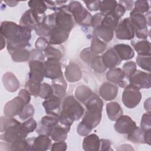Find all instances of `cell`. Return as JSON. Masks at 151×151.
<instances>
[{"mask_svg": "<svg viewBox=\"0 0 151 151\" xmlns=\"http://www.w3.org/2000/svg\"><path fill=\"white\" fill-rule=\"evenodd\" d=\"M31 31L27 27L8 21L2 22L0 27L1 35L6 40L8 52L18 48H25L29 45Z\"/></svg>", "mask_w": 151, "mask_h": 151, "instance_id": "cell-1", "label": "cell"}, {"mask_svg": "<svg viewBox=\"0 0 151 151\" xmlns=\"http://www.w3.org/2000/svg\"><path fill=\"white\" fill-rule=\"evenodd\" d=\"M84 113V109L79 101L73 96L64 98L59 114V122L64 126L70 129L74 121L79 120Z\"/></svg>", "mask_w": 151, "mask_h": 151, "instance_id": "cell-2", "label": "cell"}, {"mask_svg": "<svg viewBox=\"0 0 151 151\" xmlns=\"http://www.w3.org/2000/svg\"><path fill=\"white\" fill-rule=\"evenodd\" d=\"M45 21L51 28L70 32L74 27L73 17L68 10L67 5L57 7L55 12L45 17Z\"/></svg>", "mask_w": 151, "mask_h": 151, "instance_id": "cell-3", "label": "cell"}, {"mask_svg": "<svg viewBox=\"0 0 151 151\" xmlns=\"http://www.w3.org/2000/svg\"><path fill=\"white\" fill-rule=\"evenodd\" d=\"M31 100V94L25 88L21 89L17 97L8 101L4 106V113L5 116L13 117L19 115L24 107Z\"/></svg>", "mask_w": 151, "mask_h": 151, "instance_id": "cell-4", "label": "cell"}, {"mask_svg": "<svg viewBox=\"0 0 151 151\" xmlns=\"http://www.w3.org/2000/svg\"><path fill=\"white\" fill-rule=\"evenodd\" d=\"M101 119V111H93L86 110L84 115L78 124L77 132L81 136H86L91 130L97 126Z\"/></svg>", "mask_w": 151, "mask_h": 151, "instance_id": "cell-5", "label": "cell"}, {"mask_svg": "<svg viewBox=\"0 0 151 151\" xmlns=\"http://www.w3.org/2000/svg\"><path fill=\"white\" fill-rule=\"evenodd\" d=\"M68 10L75 21L82 26H90L92 15L78 1H71L67 5Z\"/></svg>", "mask_w": 151, "mask_h": 151, "instance_id": "cell-6", "label": "cell"}, {"mask_svg": "<svg viewBox=\"0 0 151 151\" xmlns=\"http://www.w3.org/2000/svg\"><path fill=\"white\" fill-rule=\"evenodd\" d=\"M129 18L137 38L146 40L149 32L147 29L148 23L146 15L133 9L130 12Z\"/></svg>", "mask_w": 151, "mask_h": 151, "instance_id": "cell-7", "label": "cell"}, {"mask_svg": "<svg viewBox=\"0 0 151 151\" xmlns=\"http://www.w3.org/2000/svg\"><path fill=\"white\" fill-rule=\"evenodd\" d=\"M27 135L28 133L24 129L22 123L18 122L6 128L1 134L0 139L11 145L17 140L26 139Z\"/></svg>", "mask_w": 151, "mask_h": 151, "instance_id": "cell-8", "label": "cell"}, {"mask_svg": "<svg viewBox=\"0 0 151 151\" xmlns=\"http://www.w3.org/2000/svg\"><path fill=\"white\" fill-rule=\"evenodd\" d=\"M142 97L140 90L129 84L124 88L122 96V100L126 107L133 109L139 104Z\"/></svg>", "mask_w": 151, "mask_h": 151, "instance_id": "cell-9", "label": "cell"}, {"mask_svg": "<svg viewBox=\"0 0 151 151\" xmlns=\"http://www.w3.org/2000/svg\"><path fill=\"white\" fill-rule=\"evenodd\" d=\"M129 84L140 90L151 87V75L149 73L137 70L128 77Z\"/></svg>", "mask_w": 151, "mask_h": 151, "instance_id": "cell-10", "label": "cell"}, {"mask_svg": "<svg viewBox=\"0 0 151 151\" xmlns=\"http://www.w3.org/2000/svg\"><path fill=\"white\" fill-rule=\"evenodd\" d=\"M116 35L119 40H130L134 37V30L130 18H125L118 24L116 29Z\"/></svg>", "mask_w": 151, "mask_h": 151, "instance_id": "cell-11", "label": "cell"}, {"mask_svg": "<svg viewBox=\"0 0 151 151\" xmlns=\"http://www.w3.org/2000/svg\"><path fill=\"white\" fill-rule=\"evenodd\" d=\"M44 64L45 77L46 78L52 80L63 76L61 65L59 60L53 58H48L44 62Z\"/></svg>", "mask_w": 151, "mask_h": 151, "instance_id": "cell-12", "label": "cell"}, {"mask_svg": "<svg viewBox=\"0 0 151 151\" xmlns=\"http://www.w3.org/2000/svg\"><path fill=\"white\" fill-rule=\"evenodd\" d=\"M45 17V15L40 16L33 10L29 9L27 10L22 15L19 21V25L33 30L35 29L36 26L39 23L41 22L44 20Z\"/></svg>", "mask_w": 151, "mask_h": 151, "instance_id": "cell-13", "label": "cell"}, {"mask_svg": "<svg viewBox=\"0 0 151 151\" xmlns=\"http://www.w3.org/2000/svg\"><path fill=\"white\" fill-rule=\"evenodd\" d=\"M58 123V117L47 114L41 118L36 132L39 134H45L49 136L52 129Z\"/></svg>", "mask_w": 151, "mask_h": 151, "instance_id": "cell-14", "label": "cell"}, {"mask_svg": "<svg viewBox=\"0 0 151 151\" xmlns=\"http://www.w3.org/2000/svg\"><path fill=\"white\" fill-rule=\"evenodd\" d=\"M106 78L113 84H118L122 88L129 85V78L120 68H112L107 72Z\"/></svg>", "mask_w": 151, "mask_h": 151, "instance_id": "cell-15", "label": "cell"}, {"mask_svg": "<svg viewBox=\"0 0 151 151\" xmlns=\"http://www.w3.org/2000/svg\"><path fill=\"white\" fill-rule=\"evenodd\" d=\"M136 126L135 122L133 121L130 116L122 115L117 120H116L114 128L119 133L128 134Z\"/></svg>", "mask_w": 151, "mask_h": 151, "instance_id": "cell-16", "label": "cell"}, {"mask_svg": "<svg viewBox=\"0 0 151 151\" xmlns=\"http://www.w3.org/2000/svg\"><path fill=\"white\" fill-rule=\"evenodd\" d=\"M61 99L53 95L50 98L45 100L42 103L47 114L59 117L61 111Z\"/></svg>", "mask_w": 151, "mask_h": 151, "instance_id": "cell-17", "label": "cell"}, {"mask_svg": "<svg viewBox=\"0 0 151 151\" xmlns=\"http://www.w3.org/2000/svg\"><path fill=\"white\" fill-rule=\"evenodd\" d=\"M29 73L28 74V78L42 81L45 77L44 63L38 60H29Z\"/></svg>", "mask_w": 151, "mask_h": 151, "instance_id": "cell-18", "label": "cell"}, {"mask_svg": "<svg viewBox=\"0 0 151 151\" xmlns=\"http://www.w3.org/2000/svg\"><path fill=\"white\" fill-rule=\"evenodd\" d=\"M118 87L117 85L110 83H103L99 88L100 96L106 101H111L116 98L118 93Z\"/></svg>", "mask_w": 151, "mask_h": 151, "instance_id": "cell-19", "label": "cell"}, {"mask_svg": "<svg viewBox=\"0 0 151 151\" xmlns=\"http://www.w3.org/2000/svg\"><path fill=\"white\" fill-rule=\"evenodd\" d=\"M70 32L67 31L53 28H51L48 37L50 44L60 45L66 41L68 38Z\"/></svg>", "mask_w": 151, "mask_h": 151, "instance_id": "cell-20", "label": "cell"}, {"mask_svg": "<svg viewBox=\"0 0 151 151\" xmlns=\"http://www.w3.org/2000/svg\"><path fill=\"white\" fill-rule=\"evenodd\" d=\"M101 60L107 68H115L116 66L119 65L122 61V60L118 56L113 48L107 50L103 53L101 55Z\"/></svg>", "mask_w": 151, "mask_h": 151, "instance_id": "cell-21", "label": "cell"}, {"mask_svg": "<svg viewBox=\"0 0 151 151\" xmlns=\"http://www.w3.org/2000/svg\"><path fill=\"white\" fill-rule=\"evenodd\" d=\"M64 75L66 80L68 82H77L82 77L81 70L78 64L71 62L66 67Z\"/></svg>", "mask_w": 151, "mask_h": 151, "instance_id": "cell-22", "label": "cell"}, {"mask_svg": "<svg viewBox=\"0 0 151 151\" xmlns=\"http://www.w3.org/2000/svg\"><path fill=\"white\" fill-rule=\"evenodd\" d=\"M2 82L5 88L11 93L16 91L20 84L16 76L11 72H6L2 76Z\"/></svg>", "mask_w": 151, "mask_h": 151, "instance_id": "cell-23", "label": "cell"}, {"mask_svg": "<svg viewBox=\"0 0 151 151\" xmlns=\"http://www.w3.org/2000/svg\"><path fill=\"white\" fill-rule=\"evenodd\" d=\"M100 139L96 134H90L85 136L83 141V148L86 151H97L100 150Z\"/></svg>", "mask_w": 151, "mask_h": 151, "instance_id": "cell-24", "label": "cell"}, {"mask_svg": "<svg viewBox=\"0 0 151 151\" xmlns=\"http://www.w3.org/2000/svg\"><path fill=\"white\" fill-rule=\"evenodd\" d=\"M51 146V140L49 136L45 134H39L34 137L32 146V150L45 151L50 149Z\"/></svg>", "mask_w": 151, "mask_h": 151, "instance_id": "cell-25", "label": "cell"}, {"mask_svg": "<svg viewBox=\"0 0 151 151\" xmlns=\"http://www.w3.org/2000/svg\"><path fill=\"white\" fill-rule=\"evenodd\" d=\"M113 48L122 60H129L134 56V50L129 45L118 44Z\"/></svg>", "mask_w": 151, "mask_h": 151, "instance_id": "cell-26", "label": "cell"}, {"mask_svg": "<svg viewBox=\"0 0 151 151\" xmlns=\"http://www.w3.org/2000/svg\"><path fill=\"white\" fill-rule=\"evenodd\" d=\"M70 130V129L58 123L52 129L49 136H50L52 140L55 142L65 141L67 138L68 132Z\"/></svg>", "mask_w": 151, "mask_h": 151, "instance_id": "cell-27", "label": "cell"}, {"mask_svg": "<svg viewBox=\"0 0 151 151\" xmlns=\"http://www.w3.org/2000/svg\"><path fill=\"white\" fill-rule=\"evenodd\" d=\"M51 87L52 88L54 96L60 98L61 99L64 97L66 93L67 84L63 76L58 78L52 80Z\"/></svg>", "mask_w": 151, "mask_h": 151, "instance_id": "cell-28", "label": "cell"}, {"mask_svg": "<svg viewBox=\"0 0 151 151\" xmlns=\"http://www.w3.org/2000/svg\"><path fill=\"white\" fill-rule=\"evenodd\" d=\"M113 31L111 29L100 25L94 28L93 33V36L98 37L104 42H109L113 39L114 35Z\"/></svg>", "mask_w": 151, "mask_h": 151, "instance_id": "cell-29", "label": "cell"}, {"mask_svg": "<svg viewBox=\"0 0 151 151\" xmlns=\"http://www.w3.org/2000/svg\"><path fill=\"white\" fill-rule=\"evenodd\" d=\"M131 44L134 50L138 54V55L150 56V43L146 40L140 41H132Z\"/></svg>", "mask_w": 151, "mask_h": 151, "instance_id": "cell-30", "label": "cell"}, {"mask_svg": "<svg viewBox=\"0 0 151 151\" xmlns=\"http://www.w3.org/2000/svg\"><path fill=\"white\" fill-rule=\"evenodd\" d=\"M106 112L109 119L112 121L117 120L123 113L120 105L116 101H111L106 104Z\"/></svg>", "mask_w": 151, "mask_h": 151, "instance_id": "cell-31", "label": "cell"}, {"mask_svg": "<svg viewBox=\"0 0 151 151\" xmlns=\"http://www.w3.org/2000/svg\"><path fill=\"white\" fill-rule=\"evenodd\" d=\"M87 110L93 111H102L103 103L101 99L95 93L84 103Z\"/></svg>", "mask_w": 151, "mask_h": 151, "instance_id": "cell-32", "label": "cell"}, {"mask_svg": "<svg viewBox=\"0 0 151 151\" xmlns=\"http://www.w3.org/2000/svg\"><path fill=\"white\" fill-rule=\"evenodd\" d=\"M12 60L17 63L25 62L30 59L31 54L30 51H29L26 48H18L12 51H9Z\"/></svg>", "mask_w": 151, "mask_h": 151, "instance_id": "cell-33", "label": "cell"}, {"mask_svg": "<svg viewBox=\"0 0 151 151\" xmlns=\"http://www.w3.org/2000/svg\"><path fill=\"white\" fill-rule=\"evenodd\" d=\"M74 94L76 98L79 101L85 103L93 93L88 87L85 85H81L76 88Z\"/></svg>", "mask_w": 151, "mask_h": 151, "instance_id": "cell-34", "label": "cell"}, {"mask_svg": "<svg viewBox=\"0 0 151 151\" xmlns=\"http://www.w3.org/2000/svg\"><path fill=\"white\" fill-rule=\"evenodd\" d=\"M145 131L140 127L136 126L131 132L127 134V138L129 140L136 143H145Z\"/></svg>", "mask_w": 151, "mask_h": 151, "instance_id": "cell-35", "label": "cell"}, {"mask_svg": "<svg viewBox=\"0 0 151 151\" xmlns=\"http://www.w3.org/2000/svg\"><path fill=\"white\" fill-rule=\"evenodd\" d=\"M41 81L34 78H28L25 85V88L34 96H38L41 86Z\"/></svg>", "mask_w": 151, "mask_h": 151, "instance_id": "cell-36", "label": "cell"}, {"mask_svg": "<svg viewBox=\"0 0 151 151\" xmlns=\"http://www.w3.org/2000/svg\"><path fill=\"white\" fill-rule=\"evenodd\" d=\"M90 48L94 54L97 55L105 51L106 48V44L98 37L93 36Z\"/></svg>", "mask_w": 151, "mask_h": 151, "instance_id": "cell-37", "label": "cell"}, {"mask_svg": "<svg viewBox=\"0 0 151 151\" xmlns=\"http://www.w3.org/2000/svg\"><path fill=\"white\" fill-rule=\"evenodd\" d=\"M28 5L30 9L35 11L39 15L45 14V12L47 9V6L45 1L40 0H31L28 1Z\"/></svg>", "mask_w": 151, "mask_h": 151, "instance_id": "cell-38", "label": "cell"}, {"mask_svg": "<svg viewBox=\"0 0 151 151\" xmlns=\"http://www.w3.org/2000/svg\"><path fill=\"white\" fill-rule=\"evenodd\" d=\"M119 19L115 17L112 13L109 12L105 14L101 25L107 27L114 31L119 24Z\"/></svg>", "mask_w": 151, "mask_h": 151, "instance_id": "cell-39", "label": "cell"}, {"mask_svg": "<svg viewBox=\"0 0 151 151\" xmlns=\"http://www.w3.org/2000/svg\"><path fill=\"white\" fill-rule=\"evenodd\" d=\"M90 65L95 72L99 73H103L107 70V68L102 61L101 56L96 55L91 61Z\"/></svg>", "mask_w": 151, "mask_h": 151, "instance_id": "cell-40", "label": "cell"}, {"mask_svg": "<svg viewBox=\"0 0 151 151\" xmlns=\"http://www.w3.org/2000/svg\"><path fill=\"white\" fill-rule=\"evenodd\" d=\"M118 3L116 1H111V0H104L101 1L100 5V12L103 14H107L111 11H113Z\"/></svg>", "mask_w": 151, "mask_h": 151, "instance_id": "cell-41", "label": "cell"}, {"mask_svg": "<svg viewBox=\"0 0 151 151\" xmlns=\"http://www.w3.org/2000/svg\"><path fill=\"white\" fill-rule=\"evenodd\" d=\"M46 17V16H45ZM45 19V18H44ZM44 20L39 23L35 28V31L37 35L40 37H48L50 34V32L51 29V28L48 25V24Z\"/></svg>", "mask_w": 151, "mask_h": 151, "instance_id": "cell-42", "label": "cell"}, {"mask_svg": "<svg viewBox=\"0 0 151 151\" xmlns=\"http://www.w3.org/2000/svg\"><path fill=\"white\" fill-rule=\"evenodd\" d=\"M44 55L45 57H46L47 58H53L59 61L62 58L63 55L62 51L60 49L51 45L48 46L44 50Z\"/></svg>", "mask_w": 151, "mask_h": 151, "instance_id": "cell-43", "label": "cell"}, {"mask_svg": "<svg viewBox=\"0 0 151 151\" xmlns=\"http://www.w3.org/2000/svg\"><path fill=\"white\" fill-rule=\"evenodd\" d=\"M53 95L54 92L51 85H50L47 83H42L38 96L43 99L47 100L52 97Z\"/></svg>", "mask_w": 151, "mask_h": 151, "instance_id": "cell-44", "label": "cell"}, {"mask_svg": "<svg viewBox=\"0 0 151 151\" xmlns=\"http://www.w3.org/2000/svg\"><path fill=\"white\" fill-rule=\"evenodd\" d=\"M137 64L143 70L150 71V56L137 55L136 57Z\"/></svg>", "mask_w": 151, "mask_h": 151, "instance_id": "cell-45", "label": "cell"}, {"mask_svg": "<svg viewBox=\"0 0 151 151\" xmlns=\"http://www.w3.org/2000/svg\"><path fill=\"white\" fill-rule=\"evenodd\" d=\"M34 112L35 110L33 106L31 104H28L24 107L22 111L18 116L21 120H24L32 118L34 114Z\"/></svg>", "mask_w": 151, "mask_h": 151, "instance_id": "cell-46", "label": "cell"}, {"mask_svg": "<svg viewBox=\"0 0 151 151\" xmlns=\"http://www.w3.org/2000/svg\"><path fill=\"white\" fill-rule=\"evenodd\" d=\"M149 4L148 1H147L139 0L134 2V8H133V9L140 13H146L149 11Z\"/></svg>", "mask_w": 151, "mask_h": 151, "instance_id": "cell-47", "label": "cell"}, {"mask_svg": "<svg viewBox=\"0 0 151 151\" xmlns=\"http://www.w3.org/2000/svg\"><path fill=\"white\" fill-rule=\"evenodd\" d=\"M140 128L145 131L151 130L150 112H146L143 114L140 120Z\"/></svg>", "mask_w": 151, "mask_h": 151, "instance_id": "cell-48", "label": "cell"}, {"mask_svg": "<svg viewBox=\"0 0 151 151\" xmlns=\"http://www.w3.org/2000/svg\"><path fill=\"white\" fill-rule=\"evenodd\" d=\"M96 55L94 54L90 50V47H87L86 48L84 49H83L80 54V58L84 62L86 63H88L90 64L91 61L92 60V59L96 56Z\"/></svg>", "mask_w": 151, "mask_h": 151, "instance_id": "cell-49", "label": "cell"}, {"mask_svg": "<svg viewBox=\"0 0 151 151\" xmlns=\"http://www.w3.org/2000/svg\"><path fill=\"white\" fill-rule=\"evenodd\" d=\"M136 64L132 61L126 62L123 66V71L128 77L136 71Z\"/></svg>", "mask_w": 151, "mask_h": 151, "instance_id": "cell-50", "label": "cell"}, {"mask_svg": "<svg viewBox=\"0 0 151 151\" xmlns=\"http://www.w3.org/2000/svg\"><path fill=\"white\" fill-rule=\"evenodd\" d=\"M22 126L25 130L27 132L28 134L34 132L37 127V122L33 119L30 118L22 123Z\"/></svg>", "mask_w": 151, "mask_h": 151, "instance_id": "cell-51", "label": "cell"}, {"mask_svg": "<svg viewBox=\"0 0 151 151\" xmlns=\"http://www.w3.org/2000/svg\"><path fill=\"white\" fill-rule=\"evenodd\" d=\"M50 45L48 39L44 37H40L35 41V46L36 49H38L41 51H44V50Z\"/></svg>", "mask_w": 151, "mask_h": 151, "instance_id": "cell-52", "label": "cell"}, {"mask_svg": "<svg viewBox=\"0 0 151 151\" xmlns=\"http://www.w3.org/2000/svg\"><path fill=\"white\" fill-rule=\"evenodd\" d=\"M104 14L101 12H98L92 16L91 20V26L95 28L101 25L102 20L104 18Z\"/></svg>", "mask_w": 151, "mask_h": 151, "instance_id": "cell-53", "label": "cell"}, {"mask_svg": "<svg viewBox=\"0 0 151 151\" xmlns=\"http://www.w3.org/2000/svg\"><path fill=\"white\" fill-rule=\"evenodd\" d=\"M30 60H38L40 61H44L45 60V55L42 51L38 49H33L30 51Z\"/></svg>", "mask_w": 151, "mask_h": 151, "instance_id": "cell-54", "label": "cell"}, {"mask_svg": "<svg viewBox=\"0 0 151 151\" xmlns=\"http://www.w3.org/2000/svg\"><path fill=\"white\" fill-rule=\"evenodd\" d=\"M51 147L52 151H64L67 148V145L64 141H59L52 143Z\"/></svg>", "mask_w": 151, "mask_h": 151, "instance_id": "cell-55", "label": "cell"}, {"mask_svg": "<svg viewBox=\"0 0 151 151\" xmlns=\"http://www.w3.org/2000/svg\"><path fill=\"white\" fill-rule=\"evenodd\" d=\"M88 9L91 11H97L100 10L101 1H84Z\"/></svg>", "mask_w": 151, "mask_h": 151, "instance_id": "cell-56", "label": "cell"}, {"mask_svg": "<svg viewBox=\"0 0 151 151\" xmlns=\"http://www.w3.org/2000/svg\"><path fill=\"white\" fill-rule=\"evenodd\" d=\"M125 12H126V9L124 8V7L121 4L118 3L115 9L110 12L112 13L115 17H116L117 18L120 19V18L124 15Z\"/></svg>", "mask_w": 151, "mask_h": 151, "instance_id": "cell-57", "label": "cell"}, {"mask_svg": "<svg viewBox=\"0 0 151 151\" xmlns=\"http://www.w3.org/2000/svg\"><path fill=\"white\" fill-rule=\"evenodd\" d=\"M111 142L108 139H100V150H112L111 148Z\"/></svg>", "mask_w": 151, "mask_h": 151, "instance_id": "cell-58", "label": "cell"}, {"mask_svg": "<svg viewBox=\"0 0 151 151\" xmlns=\"http://www.w3.org/2000/svg\"><path fill=\"white\" fill-rule=\"evenodd\" d=\"M134 2L133 1H119V4L123 5L126 10L130 11L132 9Z\"/></svg>", "mask_w": 151, "mask_h": 151, "instance_id": "cell-59", "label": "cell"}, {"mask_svg": "<svg viewBox=\"0 0 151 151\" xmlns=\"http://www.w3.org/2000/svg\"><path fill=\"white\" fill-rule=\"evenodd\" d=\"M151 142V130H148L145 131V143L150 145Z\"/></svg>", "mask_w": 151, "mask_h": 151, "instance_id": "cell-60", "label": "cell"}, {"mask_svg": "<svg viewBox=\"0 0 151 151\" xmlns=\"http://www.w3.org/2000/svg\"><path fill=\"white\" fill-rule=\"evenodd\" d=\"M117 150H134V149L132 147L131 145H129V144H123V145H120L119 148L117 147Z\"/></svg>", "mask_w": 151, "mask_h": 151, "instance_id": "cell-61", "label": "cell"}, {"mask_svg": "<svg viewBox=\"0 0 151 151\" xmlns=\"http://www.w3.org/2000/svg\"><path fill=\"white\" fill-rule=\"evenodd\" d=\"M144 108L147 112H150V98H148L144 103Z\"/></svg>", "mask_w": 151, "mask_h": 151, "instance_id": "cell-62", "label": "cell"}, {"mask_svg": "<svg viewBox=\"0 0 151 151\" xmlns=\"http://www.w3.org/2000/svg\"><path fill=\"white\" fill-rule=\"evenodd\" d=\"M4 2L10 7L15 6L19 3L18 1H5Z\"/></svg>", "mask_w": 151, "mask_h": 151, "instance_id": "cell-63", "label": "cell"}, {"mask_svg": "<svg viewBox=\"0 0 151 151\" xmlns=\"http://www.w3.org/2000/svg\"><path fill=\"white\" fill-rule=\"evenodd\" d=\"M1 50H2L4 49V47H5L6 40V39H5L3 36H2V35H1Z\"/></svg>", "mask_w": 151, "mask_h": 151, "instance_id": "cell-64", "label": "cell"}]
</instances>
